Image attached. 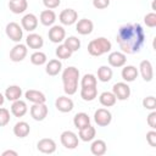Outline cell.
Masks as SVG:
<instances>
[{"label": "cell", "mask_w": 156, "mask_h": 156, "mask_svg": "<svg viewBox=\"0 0 156 156\" xmlns=\"http://www.w3.org/2000/svg\"><path fill=\"white\" fill-rule=\"evenodd\" d=\"M113 72L112 68H110L108 66H100L98 68V79L102 83H107L112 79Z\"/></svg>", "instance_id": "31"}, {"label": "cell", "mask_w": 156, "mask_h": 156, "mask_svg": "<svg viewBox=\"0 0 156 156\" xmlns=\"http://www.w3.org/2000/svg\"><path fill=\"white\" fill-rule=\"evenodd\" d=\"M63 41H65L63 44H65L72 52L78 51L79 48H80V40H79L77 37H74V35H71V37H68V38H65Z\"/></svg>", "instance_id": "33"}, {"label": "cell", "mask_w": 156, "mask_h": 156, "mask_svg": "<svg viewBox=\"0 0 156 156\" xmlns=\"http://www.w3.org/2000/svg\"><path fill=\"white\" fill-rule=\"evenodd\" d=\"M46 61H48V57L43 51L37 50L30 55V62L35 66H41V65L46 63Z\"/></svg>", "instance_id": "34"}, {"label": "cell", "mask_w": 156, "mask_h": 156, "mask_svg": "<svg viewBox=\"0 0 156 156\" xmlns=\"http://www.w3.org/2000/svg\"><path fill=\"white\" fill-rule=\"evenodd\" d=\"M24 96L28 101H30L32 104H43L46 101V98H45V94L39 91V90H35V89H29L24 93Z\"/></svg>", "instance_id": "21"}, {"label": "cell", "mask_w": 156, "mask_h": 156, "mask_svg": "<svg viewBox=\"0 0 156 156\" xmlns=\"http://www.w3.org/2000/svg\"><path fill=\"white\" fill-rule=\"evenodd\" d=\"M37 149L43 154H54L56 151V143L51 138H43L37 143Z\"/></svg>", "instance_id": "13"}, {"label": "cell", "mask_w": 156, "mask_h": 156, "mask_svg": "<svg viewBox=\"0 0 156 156\" xmlns=\"http://www.w3.org/2000/svg\"><path fill=\"white\" fill-rule=\"evenodd\" d=\"M39 21H40V23H41L43 26H45V27H51V26H54V23H55V21H56V13H55L52 10L46 9V10H44V11L40 12Z\"/></svg>", "instance_id": "22"}, {"label": "cell", "mask_w": 156, "mask_h": 156, "mask_svg": "<svg viewBox=\"0 0 156 156\" xmlns=\"http://www.w3.org/2000/svg\"><path fill=\"white\" fill-rule=\"evenodd\" d=\"M1 155H2V156H9V155H11V156H17L18 154H17V151H13V150H5Z\"/></svg>", "instance_id": "44"}, {"label": "cell", "mask_w": 156, "mask_h": 156, "mask_svg": "<svg viewBox=\"0 0 156 156\" xmlns=\"http://www.w3.org/2000/svg\"><path fill=\"white\" fill-rule=\"evenodd\" d=\"M146 122H147V124L151 129H156V112H155V110L151 111V113H149V116L146 118Z\"/></svg>", "instance_id": "43"}, {"label": "cell", "mask_w": 156, "mask_h": 156, "mask_svg": "<svg viewBox=\"0 0 156 156\" xmlns=\"http://www.w3.org/2000/svg\"><path fill=\"white\" fill-rule=\"evenodd\" d=\"M62 69V63L58 58H52L50 60L49 62H46V66H45V72L51 76V77H55L57 76Z\"/></svg>", "instance_id": "23"}, {"label": "cell", "mask_w": 156, "mask_h": 156, "mask_svg": "<svg viewBox=\"0 0 156 156\" xmlns=\"http://www.w3.org/2000/svg\"><path fill=\"white\" fill-rule=\"evenodd\" d=\"M111 49H112V44L105 37H99L96 39H93L88 44V52H89V55L95 56V57L110 52Z\"/></svg>", "instance_id": "3"}, {"label": "cell", "mask_w": 156, "mask_h": 156, "mask_svg": "<svg viewBox=\"0 0 156 156\" xmlns=\"http://www.w3.org/2000/svg\"><path fill=\"white\" fill-rule=\"evenodd\" d=\"M78 82H79V69L69 66L63 69L62 72V83H63V91L67 95H73L78 90Z\"/></svg>", "instance_id": "2"}, {"label": "cell", "mask_w": 156, "mask_h": 156, "mask_svg": "<svg viewBox=\"0 0 156 156\" xmlns=\"http://www.w3.org/2000/svg\"><path fill=\"white\" fill-rule=\"evenodd\" d=\"M60 140H61V144L66 147V149H76L78 146V143H79V138L78 135L72 132V130H65L61 133L60 135Z\"/></svg>", "instance_id": "4"}, {"label": "cell", "mask_w": 156, "mask_h": 156, "mask_svg": "<svg viewBox=\"0 0 156 156\" xmlns=\"http://www.w3.org/2000/svg\"><path fill=\"white\" fill-rule=\"evenodd\" d=\"M73 124L77 129H82L90 124V117L85 112H78L73 117Z\"/></svg>", "instance_id": "27"}, {"label": "cell", "mask_w": 156, "mask_h": 156, "mask_svg": "<svg viewBox=\"0 0 156 156\" xmlns=\"http://www.w3.org/2000/svg\"><path fill=\"white\" fill-rule=\"evenodd\" d=\"M143 106H144V108H146V110L154 111V110L156 108V99H155V96H146V98H144V100H143Z\"/></svg>", "instance_id": "38"}, {"label": "cell", "mask_w": 156, "mask_h": 156, "mask_svg": "<svg viewBox=\"0 0 156 156\" xmlns=\"http://www.w3.org/2000/svg\"><path fill=\"white\" fill-rule=\"evenodd\" d=\"M26 44L27 46H29L30 49H34V50H38V49H41L43 45H44V39L41 35L37 34V33H29L26 38Z\"/></svg>", "instance_id": "19"}, {"label": "cell", "mask_w": 156, "mask_h": 156, "mask_svg": "<svg viewBox=\"0 0 156 156\" xmlns=\"http://www.w3.org/2000/svg\"><path fill=\"white\" fill-rule=\"evenodd\" d=\"M98 96V88L96 87H84L80 88V98L84 101H93Z\"/></svg>", "instance_id": "32"}, {"label": "cell", "mask_w": 156, "mask_h": 156, "mask_svg": "<svg viewBox=\"0 0 156 156\" xmlns=\"http://www.w3.org/2000/svg\"><path fill=\"white\" fill-rule=\"evenodd\" d=\"M139 73L141 74L145 82H151L154 78V68L152 63L149 60H143L139 65Z\"/></svg>", "instance_id": "16"}, {"label": "cell", "mask_w": 156, "mask_h": 156, "mask_svg": "<svg viewBox=\"0 0 156 156\" xmlns=\"http://www.w3.org/2000/svg\"><path fill=\"white\" fill-rule=\"evenodd\" d=\"M28 111V106L26 104V101L18 99L16 101H12V105H11V113L15 116V117H23Z\"/></svg>", "instance_id": "20"}, {"label": "cell", "mask_w": 156, "mask_h": 156, "mask_svg": "<svg viewBox=\"0 0 156 156\" xmlns=\"http://www.w3.org/2000/svg\"><path fill=\"white\" fill-rule=\"evenodd\" d=\"M96 84H98V79L91 73L84 74L80 79V87L82 88H84V87H96Z\"/></svg>", "instance_id": "36"}, {"label": "cell", "mask_w": 156, "mask_h": 156, "mask_svg": "<svg viewBox=\"0 0 156 156\" xmlns=\"http://www.w3.org/2000/svg\"><path fill=\"white\" fill-rule=\"evenodd\" d=\"M4 95L9 101H16L22 96V88L20 85H9Z\"/></svg>", "instance_id": "24"}, {"label": "cell", "mask_w": 156, "mask_h": 156, "mask_svg": "<svg viewBox=\"0 0 156 156\" xmlns=\"http://www.w3.org/2000/svg\"><path fill=\"white\" fill-rule=\"evenodd\" d=\"M4 101H5V95H2V94L0 93V106H2Z\"/></svg>", "instance_id": "45"}, {"label": "cell", "mask_w": 156, "mask_h": 156, "mask_svg": "<svg viewBox=\"0 0 156 156\" xmlns=\"http://www.w3.org/2000/svg\"><path fill=\"white\" fill-rule=\"evenodd\" d=\"M99 101L104 107H111V106H113L116 104L117 99H116V96H115V94L112 91H104V93L100 94Z\"/></svg>", "instance_id": "30"}, {"label": "cell", "mask_w": 156, "mask_h": 156, "mask_svg": "<svg viewBox=\"0 0 156 156\" xmlns=\"http://www.w3.org/2000/svg\"><path fill=\"white\" fill-rule=\"evenodd\" d=\"M121 76H122V78H123L124 82L130 83V82H134L138 78L139 71H138V68L135 66H132V65L123 66L122 72H121Z\"/></svg>", "instance_id": "17"}, {"label": "cell", "mask_w": 156, "mask_h": 156, "mask_svg": "<svg viewBox=\"0 0 156 156\" xmlns=\"http://www.w3.org/2000/svg\"><path fill=\"white\" fill-rule=\"evenodd\" d=\"M28 7V2L27 0H10L9 1V9L11 12L20 15L23 13Z\"/></svg>", "instance_id": "25"}, {"label": "cell", "mask_w": 156, "mask_h": 156, "mask_svg": "<svg viewBox=\"0 0 156 156\" xmlns=\"http://www.w3.org/2000/svg\"><path fill=\"white\" fill-rule=\"evenodd\" d=\"M28 54V49H27V45L24 44H21V43H17L11 50H10V60L12 62H21L26 58Z\"/></svg>", "instance_id": "7"}, {"label": "cell", "mask_w": 156, "mask_h": 156, "mask_svg": "<svg viewBox=\"0 0 156 156\" xmlns=\"http://www.w3.org/2000/svg\"><path fill=\"white\" fill-rule=\"evenodd\" d=\"M43 4H44V6H45L46 9L54 10V9H56V7L60 6L61 0H43Z\"/></svg>", "instance_id": "42"}, {"label": "cell", "mask_w": 156, "mask_h": 156, "mask_svg": "<svg viewBox=\"0 0 156 156\" xmlns=\"http://www.w3.org/2000/svg\"><path fill=\"white\" fill-rule=\"evenodd\" d=\"M95 135H96V130L91 124L79 129V133H78V138L83 141H91L95 138Z\"/></svg>", "instance_id": "29"}, {"label": "cell", "mask_w": 156, "mask_h": 156, "mask_svg": "<svg viewBox=\"0 0 156 156\" xmlns=\"http://www.w3.org/2000/svg\"><path fill=\"white\" fill-rule=\"evenodd\" d=\"M144 22L149 28H155L156 27V13L155 12H149L144 16Z\"/></svg>", "instance_id": "39"}, {"label": "cell", "mask_w": 156, "mask_h": 156, "mask_svg": "<svg viewBox=\"0 0 156 156\" xmlns=\"http://www.w3.org/2000/svg\"><path fill=\"white\" fill-rule=\"evenodd\" d=\"M58 20L63 26H72L78 21V12L73 9H65L58 15Z\"/></svg>", "instance_id": "9"}, {"label": "cell", "mask_w": 156, "mask_h": 156, "mask_svg": "<svg viewBox=\"0 0 156 156\" xmlns=\"http://www.w3.org/2000/svg\"><path fill=\"white\" fill-rule=\"evenodd\" d=\"M93 6L98 10H104L110 6V0H93Z\"/></svg>", "instance_id": "41"}, {"label": "cell", "mask_w": 156, "mask_h": 156, "mask_svg": "<svg viewBox=\"0 0 156 156\" xmlns=\"http://www.w3.org/2000/svg\"><path fill=\"white\" fill-rule=\"evenodd\" d=\"M116 41L126 55L139 52L145 43L144 28L139 23H126L118 28Z\"/></svg>", "instance_id": "1"}, {"label": "cell", "mask_w": 156, "mask_h": 156, "mask_svg": "<svg viewBox=\"0 0 156 156\" xmlns=\"http://www.w3.org/2000/svg\"><path fill=\"white\" fill-rule=\"evenodd\" d=\"M55 107L62 112V113H67V112H71L74 107V104H73V100L68 96H58L55 101Z\"/></svg>", "instance_id": "14"}, {"label": "cell", "mask_w": 156, "mask_h": 156, "mask_svg": "<svg viewBox=\"0 0 156 156\" xmlns=\"http://www.w3.org/2000/svg\"><path fill=\"white\" fill-rule=\"evenodd\" d=\"M10 111L5 107H0V127H5L10 122Z\"/></svg>", "instance_id": "37"}, {"label": "cell", "mask_w": 156, "mask_h": 156, "mask_svg": "<svg viewBox=\"0 0 156 156\" xmlns=\"http://www.w3.org/2000/svg\"><path fill=\"white\" fill-rule=\"evenodd\" d=\"M30 116L35 121H44L49 113V108L45 105V102L43 104H33L30 107Z\"/></svg>", "instance_id": "12"}, {"label": "cell", "mask_w": 156, "mask_h": 156, "mask_svg": "<svg viewBox=\"0 0 156 156\" xmlns=\"http://www.w3.org/2000/svg\"><path fill=\"white\" fill-rule=\"evenodd\" d=\"M48 37L50 39V41L55 43V44H60L65 40L66 38V30L63 29L62 26H57V24H54L51 26V28L49 29L48 32Z\"/></svg>", "instance_id": "10"}, {"label": "cell", "mask_w": 156, "mask_h": 156, "mask_svg": "<svg viewBox=\"0 0 156 156\" xmlns=\"http://www.w3.org/2000/svg\"><path fill=\"white\" fill-rule=\"evenodd\" d=\"M146 141H147V144L150 146L156 147V132H155V129L149 130L146 133Z\"/></svg>", "instance_id": "40"}, {"label": "cell", "mask_w": 156, "mask_h": 156, "mask_svg": "<svg viewBox=\"0 0 156 156\" xmlns=\"http://www.w3.org/2000/svg\"><path fill=\"white\" fill-rule=\"evenodd\" d=\"M93 29H94V23L91 20H88V18H82L76 24V30L82 35L90 34L93 32Z\"/></svg>", "instance_id": "18"}, {"label": "cell", "mask_w": 156, "mask_h": 156, "mask_svg": "<svg viewBox=\"0 0 156 156\" xmlns=\"http://www.w3.org/2000/svg\"><path fill=\"white\" fill-rule=\"evenodd\" d=\"M21 27L22 29L27 32H33L38 27V17L34 13H27L21 20Z\"/></svg>", "instance_id": "15"}, {"label": "cell", "mask_w": 156, "mask_h": 156, "mask_svg": "<svg viewBox=\"0 0 156 156\" xmlns=\"http://www.w3.org/2000/svg\"><path fill=\"white\" fill-rule=\"evenodd\" d=\"M107 62L111 67H116V68H119V67H123L127 62V56L124 52L122 51H111L107 56Z\"/></svg>", "instance_id": "11"}, {"label": "cell", "mask_w": 156, "mask_h": 156, "mask_svg": "<svg viewBox=\"0 0 156 156\" xmlns=\"http://www.w3.org/2000/svg\"><path fill=\"white\" fill-rule=\"evenodd\" d=\"M112 93L115 94L117 100H127L130 96V88L126 82H118L116 84H113L112 87Z\"/></svg>", "instance_id": "8"}, {"label": "cell", "mask_w": 156, "mask_h": 156, "mask_svg": "<svg viewBox=\"0 0 156 156\" xmlns=\"http://www.w3.org/2000/svg\"><path fill=\"white\" fill-rule=\"evenodd\" d=\"M106 150H107V145L101 139L94 140L91 143V145H90V151L95 156H102V155H105L106 154Z\"/></svg>", "instance_id": "28"}, {"label": "cell", "mask_w": 156, "mask_h": 156, "mask_svg": "<svg viewBox=\"0 0 156 156\" xmlns=\"http://www.w3.org/2000/svg\"><path fill=\"white\" fill-rule=\"evenodd\" d=\"M30 132V127L27 122L20 121L13 126V134L17 138H26Z\"/></svg>", "instance_id": "26"}, {"label": "cell", "mask_w": 156, "mask_h": 156, "mask_svg": "<svg viewBox=\"0 0 156 156\" xmlns=\"http://www.w3.org/2000/svg\"><path fill=\"white\" fill-rule=\"evenodd\" d=\"M94 121L99 127H107L112 121V115L107 108H98L94 112Z\"/></svg>", "instance_id": "6"}, {"label": "cell", "mask_w": 156, "mask_h": 156, "mask_svg": "<svg viewBox=\"0 0 156 156\" xmlns=\"http://www.w3.org/2000/svg\"><path fill=\"white\" fill-rule=\"evenodd\" d=\"M55 54H56V56H57L58 60H67V58H69V57L72 56L73 52H72L65 44H60V45L56 48Z\"/></svg>", "instance_id": "35"}, {"label": "cell", "mask_w": 156, "mask_h": 156, "mask_svg": "<svg viewBox=\"0 0 156 156\" xmlns=\"http://www.w3.org/2000/svg\"><path fill=\"white\" fill-rule=\"evenodd\" d=\"M5 32H6V35L15 43H20L22 37H23V29L22 27L16 23V22H10L6 24V28H5Z\"/></svg>", "instance_id": "5"}]
</instances>
